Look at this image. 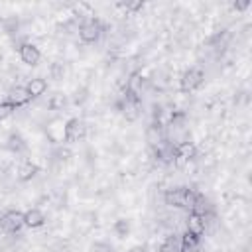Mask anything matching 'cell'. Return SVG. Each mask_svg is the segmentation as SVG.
Returning a JSON list of instances; mask_svg holds the SVG:
<instances>
[{
	"mask_svg": "<svg viewBox=\"0 0 252 252\" xmlns=\"http://www.w3.org/2000/svg\"><path fill=\"white\" fill-rule=\"evenodd\" d=\"M100 32H102V24H100L98 20H94V18L83 22L81 28H79V35H81V39L87 41V43L96 41V39L100 37Z\"/></svg>",
	"mask_w": 252,
	"mask_h": 252,
	"instance_id": "6da1fadb",
	"label": "cell"
},
{
	"mask_svg": "<svg viewBox=\"0 0 252 252\" xmlns=\"http://www.w3.org/2000/svg\"><path fill=\"white\" fill-rule=\"evenodd\" d=\"M24 226V213L20 211H8L0 217V228L4 232H18Z\"/></svg>",
	"mask_w": 252,
	"mask_h": 252,
	"instance_id": "7a4b0ae2",
	"label": "cell"
},
{
	"mask_svg": "<svg viewBox=\"0 0 252 252\" xmlns=\"http://www.w3.org/2000/svg\"><path fill=\"white\" fill-rule=\"evenodd\" d=\"M203 71L201 69H187L185 73H183V77H181V91L183 93H191V91H195L197 87H201V83H203Z\"/></svg>",
	"mask_w": 252,
	"mask_h": 252,
	"instance_id": "3957f363",
	"label": "cell"
},
{
	"mask_svg": "<svg viewBox=\"0 0 252 252\" xmlns=\"http://www.w3.org/2000/svg\"><path fill=\"white\" fill-rule=\"evenodd\" d=\"M85 124L79 120V118H71L67 124H65V140L67 142H79L85 138Z\"/></svg>",
	"mask_w": 252,
	"mask_h": 252,
	"instance_id": "277c9868",
	"label": "cell"
},
{
	"mask_svg": "<svg viewBox=\"0 0 252 252\" xmlns=\"http://www.w3.org/2000/svg\"><path fill=\"white\" fill-rule=\"evenodd\" d=\"M165 205L175 207V209H185V201H187V187H175L169 189L165 193Z\"/></svg>",
	"mask_w": 252,
	"mask_h": 252,
	"instance_id": "5b68a950",
	"label": "cell"
},
{
	"mask_svg": "<svg viewBox=\"0 0 252 252\" xmlns=\"http://www.w3.org/2000/svg\"><path fill=\"white\" fill-rule=\"evenodd\" d=\"M32 96H30V93L26 91V87H14L10 93H8V104H12L14 108L16 106H24V104H28V100H30Z\"/></svg>",
	"mask_w": 252,
	"mask_h": 252,
	"instance_id": "8992f818",
	"label": "cell"
},
{
	"mask_svg": "<svg viewBox=\"0 0 252 252\" xmlns=\"http://www.w3.org/2000/svg\"><path fill=\"white\" fill-rule=\"evenodd\" d=\"M195 158V146L191 142H183L175 146V163H187Z\"/></svg>",
	"mask_w": 252,
	"mask_h": 252,
	"instance_id": "52a82bcc",
	"label": "cell"
},
{
	"mask_svg": "<svg viewBox=\"0 0 252 252\" xmlns=\"http://www.w3.org/2000/svg\"><path fill=\"white\" fill-rule=\"evenodd\" d=\"M20 57H22V61H24L26 65H35L41 55H39V49H37L33 43H24V45L20 47Z\"/></svg>",
	"mask_w": 252,
	"mask_h": 252,
	"instance_id": "ba28073f",
	"label": "cell"
},
{
	"mask_svg": "<svg viewBox=\"0 0 252 252\" xmlns=\"http://www.w3.org/2000/svg\"><path fill=\"white\" fill-rule=\"evenodd\" d=\"M45 222V215L39 211V209H30L24 213V224L30 226V228H37Z\"/></svg>",
	"mask_w": 252,
	"mask_h": 252,
	"instance_id": "9c48e42d",
	"label": "cell"
},
{
	"mask_svg": "<svg viewBox=\"0 0 252 252\" xmlns=\"http://www.w3.org/2000/svg\"><path fill=\"white\" fill-rule=\"evenodd\" d=\"M187 232H191V234H195V236H201V234L205 232V219H203L201 215L191 213V215L187 217Z\"/></svg>",
	"mask_w": 252,
	"mask_h": 252,
	"instance_id": "30bf717a",
	"label": "cell"
},
{
	"mask_svg": "<svg viewBox=\"0 0 252 252\" xmlns=\"http://www.w3.org/2000/svg\"><path fill=\"white\" fill-rule=\"evenodd\" d=\"M26 91L30 93V96H41L45 91H47V81L41 79V77H35V79H30L28 85H26Z\"/></svg>",
	"mask_w": 252,
	"mask_h": 252,
	"instance_id": "8fae6325",
	"label": "cell"
},
{
	"mask_svg": "<svg viewBox=\"0 0 252 252\" xmlns=\"http://www.w3.org/2000/svg\"><path fill=\"white\" fill-rule=\"evenodd\" d=\"M165 136H163V132H161V126L159 124H152L150 128H148V132H146V140L150 142V146H154V148H158L161 142H165L163 140Z\"/></svg>",
	"mask_w": 252,
	"mask_h": 252,
	"instance_id": "7c38bea8",
	"label": "cell"
},
{
	"mask_svg": "<svg viewBox=\"0 0 252 252\" xmlns=\"http://www.w3.org/2000/svg\"><path fill=\"white\" fill-rule=\"evenodd\" d=\"M37 171H39V167H37L35 163L24 161V163L18 167V179H20V181H30Z\"/></svg>",
	"mask_w": 252,
	"mask_h": 252,
	"instance_id": "4fadbf2b",
	"label": "cell"
},
{
	"mask_svg": "<svg viewBox=\"0 0 252 252\" xmlns=\"http://www.w3.org/2000/svg\"><path fill=\"white\" fill-rule=\"evenodd\" d=\"M161 252H183V244H181V236L171 234L163 240L161 244Z\"/></svg>",
	"mask_w": 252,
	"mask_h": 252,
	"instance_id": "5bb4252c",
	"label": "cell"
},
{
	"mask_svg": "<svg viewBox=\"0 0 252 252\" xmlns=\"http://www.w3.org/2000/svg\"><path fill=\"white\" fill-rule=\"evenodd\" d=\"M199 238H201V236H195V234H191V232H187V230H185V234L181 236L183 252H185V250H193V248H197V244H199Z\"/></svg>",
	"mask_w": 252,
	"mask_h": 252,
	"instance_id": "9a60e30c",
	"label": "cell"
},
{
	"mask_svg": "<svg viewBox=\"0 0 252 252\" xmlns=\"http://www.w3.org/2000/svg\"><path fill=\"white\" fill-rule=\"evenodd\" d=\"M118 6L122 10H128V12H136V10H142L144 8V2L142 0H128V2H120Z\"/></svg>",
	"mask_w": 252,
	"mask_h": 252,
	"instance_id": "2e32d148",
	"label": "cell"
},
{
	"mask_svg": "<svg viewBox=\"0 0 252 252\" xmlns=\"http://www.w3.org/2000/svg\"><path fill=\"white\" fill-rule=\"evenodd\" d=\"M12 112H14V106H12V104H8V102H0V120L8 118Z\"/></svg>",
	"mask_w": 252,
	"mask_h": 252,
	"instance_id": "e0dca14e",
	"label": "cell"
},
{
	"mask_svg": "<svg viewBox=\"0 0 252 252\" xmlns=\"http://www.w3.org/2000/svg\"><path fill=\"white\" fill-rule=\"evenodd\" d=\"M128 230H130V226H128L126 220H118V222H116V232H118L120 236H124Z\"/></svg>",
	"mask_w": 252,
	"mask_h": 252,
	"instance_id": "ac0fdd59",
	"label": "cell"
},
{
	"mask_svg": "<svg viewBox=\"0 0 252 252\" xmlns=\"http://www.w3.org/2000/svg\"><path fill=\"white\" fill-rule=\"evenodd\" d=\"M232 6H234L236 10H244V8H248V6H250V0H236Z\"/></svg>",
	"mask_w": 252,
	"mask_h": 252,
	"instance_id": "d6986e66",
	"label": "cell"
},
{
	"mask_svg": "<svg viewBox=\"0 0 252 252\" xmlns=\"http://www.w3.org/2000/svg\"><path fill=\"white\" fill-rule=\"evenodd\" d=\"M61 73H63V67H61V65H53V75L59 77Z\"/></svg>",
	"mask_w": 252,
	"mask_h": 252,
	"instance_id": "ffe728a7",
	"label": "cell"
},
{
	"mask_svg": "<svg viewBox=\"0 0 252 252\" xmlns=\"http://www.w3.org/2000/svg\"><path fill=\"white\" fill-rule=\"evenodd\" d=\"M59 156H61V159H67L71 156V152L69 150H59Z\"/></svg>",
	"mask_w": 252,
	"mask_h": 252,
	"instance_id": "44dd1931",
	"label": "cell"
},
{
	"mask_svg": "<svg viewBox=\"0 0 252 252\" xmlns=\"http://www.w3.org/2000/svg\"><path fill=\"white\" fill-rule=\"evenodd\" d=\"M130 252H146V248L144 246H132Z\"/></svg>",
	"mask_w": 252,
	"mask_h": 252,
	"instance_id": "7402d4cb",
	"label": "cell"
}]
</instances>
